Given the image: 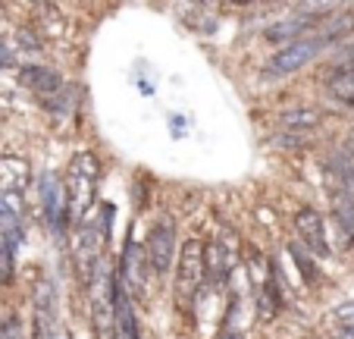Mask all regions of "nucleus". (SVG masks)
Masks as SVG:
<instances>
[{
  "mask_svg": "<svg viewBox=\"0 0 354 339\" xmlns=\"http://www.w3.org/2000/svg\"><path fill=\"white\" fill-rule=\"evenodd\" d=\"M107 248H110V239L100 233L97 220H85V223L75 226V236H73V270H75V279L79 286L88 289L97 270L107 264Z\"/></svg>",
  "mask_w": 354,
  "mask_h": 339,
  "instance_id": "nucleus-1",
  "label": "nucleus"
},
{
  "mask_svg": "<svg viewBox=\"0 0 354 339\" xmlns=\"http://www.w3.org/2000/svg\"><path fill=\"white\" fill-rule=\"evenodd\" d=\"M204 289V242L188 239L179 245L176 254V273H173V299L176 308L192 311Z\"/></svg>",
  "mask_w": 354,
  "mask_h": 339,
  "instance_id": "nucleus-2",
  "label": "nucleus"
},
{
  "mask_svg": "<svg viewBox=\"0 0 354 339\" xmlns=\"http://www.w3.org/2000/svg\"><path fill=\"white\" fill-rule=\"evenodd\" d=\"M116 279H120L122 293L129 295L132 305H147L151 299V267H147L145 248L135 239V226L129 223L126 229V242H122V258H120V270H116Z\"/></svg>",
  "mask_w": 354,
  "mask_h": 339,
  "instance_id": "nucleus-3",
  "label": "nucleus"
},
{
  "mask_svg": "<svg viewBox=\"0 0 354 339\" xmlns=\"http://www.w3.org/2000/svg\"><path fill=\"white\" fill-rule=\"evenodd\" d=\"M145 258L147 267H151V277L154 279H167L176 267V254H179V223H176L169 214H160V217L151 223L145 239Z\"/></svg>",
  "mask_w": 354,
  "mask_h": 339,
  "instance_id": "nucleus-4",
  "label": "nucleus"
},
{
  "mask_svg": "<svg viewBox=\"0 0 354 339\" xmlns=\"http://www.w3.org/2000/svg\"><path fill=\"white\" fill-rule=\"evenodd\" d=\"M32 339H60V289L47 273L32 279Z\"/></svg>",
  "mask_w": 354,
  "mask_h": 339,
  "instance_id": "nucleus-5",
  "label": "nucleus"
},
{
  "mask_svg": "<svg viewBox=\"0 0 354 339\" xmlns=\"http://www.w3.org/2000/svg\"><path fill=\"white\" fill-rule=\"evenodd\" d=\"M88 314H91V339H120L113 314V270L107 264L88 283Z\"/></svg>",
  "mask_w": 354,
  "mask_h": 339,
  "instance_id": "nucleus-6",
  "label": "nucleus"
},
{
  "mask_svg": "<svg viewBox=\"0 0 354 339\" xmlns=\"http://www.w3.org/2000/svg\"><path fill=\"white\" fill-rule=\"evenodd\" d=\"M323 51H329V44L317 32L301 41H292V44L279 47V51L263 63V76H267V79H288V76H295L298 69L308 67V63H314Z\"/></svg>",
  "mask_w": 354,
  "mask_h": 339,
  "instance_id": "nucleus-7",
  "label": "nucleus"
},
{
  "mask_svg": "<svg viewBox=\"0 0 354 339\" xmlns=\"http://www.w3.org/2000/svg\"><path fill=\"white\" fill-rule=\"evenodd\" d=\"M295 242H298L304 252H310L314 258H329L333 254V245H329V229L326 220H323L320 211L314 207H301L295 214Z\"/></svg>",
  "mask_w": 354,
  "mask_h": 339,
  "instance_id": "nucleus-8",
  "label": "nucleus"
},
{
  "mask_svg": "<svg viewBox=\"0 0 354 339\" xmlns=\"http://www.w3.org/2000/svg\"><path fill=\"white\" fill-rule=\"evenodd\" d=\"M38 192H41V207H44V220L50 226V233L63 236L69 226V214H66V192L63 182L54 173H44L38 180Z\"/></svg>",
  "mask_w": 354,
  "mask_h": 339,
  "instance_id": "nucleus-9",
  "label": "nucleus"
},
{
  "mask_svg": "<svg viewBox=\"0 0 354 339\" xmlns=\"http://www.w3.org/2000/svg\"><path fill=\"white\" fill-rule=\"evenodd\" d=\"M317 26H320V19H310V16H304V13H295V16H288V19L270 22V26L263 28V41L286 47V44H292V41H301V38H308V35H314Z\"/></svg>",
  "mask_w": 354,
  "mask_h": 339,
  "instance_id": "nucleus-10",
  "label": "nucleus"
},
{
  "mask_svg": "<svg viewBox=\"0 0 354 339\" xmlns=\"http://www.w3.org/2000/svg\"><path fill=\"white\" fill-rule=\"evenodd\" d=\"M19 82L28 88V92H35L38 98H54L57 92H60L66 82H63L60 69L54 67H38V63H28V67L19 69Z\"/></svg>",
  "mask_w": 354,
  "mask_h": 339,
  "instance_id": "nucleus-11",
  "label": "nucleus"
},
{
  "mask_svg": "<svg viewBox=\"0 0 354 339\" xmlns=\"http://www.w3.org/2000/svg\"><path fill=\"white\" fill-rule=\"evenodd\" d=\"M326 120V113L320 110V107H292V110H282L279 116H276V126H279V132H314L320 123Z\"/></svg>",
  "mask_w": 354,
  "mask_h": 339,
  "instance_id": "nucleus-12",
  "label": "nucleus"
},
{
  "mask_svg": "<svg viewBox=\"0 0 354 339\" xmlns=\"http://www.w3.org/2000/svg\"><path fill=\"white\" fill-rule=\"evenodd\" d=\"M326 170H329V176H333L335 186L354 192V151L351 148L342 145V148H335V151H329Z\"/></svg>",
  "mask_w": 354,
  "mask_h": 339,
  "instance_id": "nucleus-13",
  "label": "nucleus"
},
{
  "mask_svg": "<svg viewBox=\"0 0 354 339\" xmlns=\"http://www.w3.org/2000/svg\"><path fill=\"white\" fill-rule=\"evenodd\" d=\"M286 254L292 258L295 270H298V283L301 286H320V267H317V258L310 252H304V248L298 245V242H288L286 245Z\"/></svg>",
  "mask_w": 354,
  "mask_h": 339,
  "instance_id": "nucleus-14",
  "label": "nucleus"
},
{
  "mask_svg": "<svg viewBox=\"0 0 354 339\" xmlns=\"http://www.w3.org/2000/svg\"><path fill=\"white\" fill-rule=\"evenodd\" d=\"M35 13H38V22H35V28L41 32V38H60L63 32H66V19H63L60 7H54V3H38L35 7Z\"/></svg>",
  "mask_w": 354,
  "mask_h": 339,
  "instance_id": "nucleus-15",
  "label": "nucleus"
},
{
  "mask_svg": "<svg viewBox=\"0 0 354 339\" xmlns=\"http://www.w3.org/2000/svg\"><path fill=\"white\" fill-rule=\"evenodd\" d=\"M44 44H47V41L41 38V32L35 26H19V28H16V47H19V51L41 53V51H44Z\"/></svg>",
  "mask_w": 354,
  "mask_h": 339,
  "instance_id": "nucleus-16",
  "label": "nucleus"
},
{
  "mask_svg": "<svg viewBox=\"0 0 354 339\" xmlns=\"http://www.w3.org/2000/svg\"><path fill=\"white\" fill-rule=\"evenodd\" d=\"M329 94L342 104H351L354 107V76H333L329 79Z\"/></svg>",
  "mask_w": 354,
  "mask_h": 339,
  "instance_id": "nucleus-17",
  "label": "nucleus"
},
{
  "mask_svg": "<svg viewBox=\"0 0 354 339\" xmlns=\"http://www.w3.org/2000/svg\"><path fill=\"white\" fill-rule=\"evenodd\" d=\"M0 339H26V324L16 311L0 318Z\"/></svg>",
  "mask_w": 354,
  "mask_h": 339,
  "instance_id": "nucleus-18",
  "label": "nucleus"
},
{
  "mask_svg": "<svg viewBox=\"0 0 354 339\" xmlns=\"http://www.w3.org/2000/svg\"><path fill=\"white\" fill-rule=\"evenodd\" d=\"M276 145H279L282 151H308V148L314 145V139L304 135V132H279Z\"/></svg>",
  "mask_w": 354,
  "mask_h": 339,
  "instance_id": "nucleus-19",
  "label": "nucleus"
},
{
  "mask_svg": "<svg viewBox=\"0 0 354 339\" xmlns=\"http://www.w3.org/2000/svg\"><path fill=\"white\" fill-rule=\"evenodd\" d=\"M333 320H335V327H339V330L354 327V299L351 302H342V305L333 311Z\"/></svg>",
  "mask_w": 354,
  "mask_h": 339,
  "instance_id": "nucleus-20",
  "label": "nucleus"
},
{
  "mask_svg": "<svg viewBox=\"0 0 354 339\" xmlns=\"http://www.w3.org/2000/svg\"><path fill=\"white\" fill-rule=\"evenodd\" d=\"M10 63V47H7V38L0 35V67H7Z\"/></svg>",
  "mask_w": 354,
  "mask_h": 339,
  "instance_id": "nucleus-21",
  "label": "nucleus"
},
{
  "mask_svg": "<svg viewBox=\"0 0 354 339\" xmlns=\"http://www.w3.org/2000/svg\"><path fill=\"white\" fill-rule=\"evenodd\" d=\"M335 339H354V327H345V330L335 333Z\"/></svg>",
  "mask_w": 354,
  "mask_h": 339,
  "instance_id": "nucleus-22",
  "label": "nucleus"
},
{
  "mask_svg": "<svg viewBox=\"0 0 354 339\" xmlns=\"http://www.w3.org/2000/svg\"><path fill=\"white\" fill-rule=\"evenodd\" d=\"M345 145H348V148H351V151H354V126L348 129V141H345Z\"/></svg>",
  "mask_w": 354,
  "mask_h": 339,
  "instance_id": "nucleus-23",
  "label": "nucleus"
}]
</instances>
